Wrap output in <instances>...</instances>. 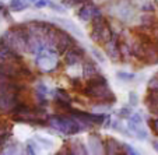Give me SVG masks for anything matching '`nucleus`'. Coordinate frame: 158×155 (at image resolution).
Masks as SVG:
<instances>
[{"instance_id":"nucleus-28","label":"nucleus","mask_w":158,"mask_h":155,"mask_svg":"<svg viewBox=\"0 0 158 155\" xmlns=\"http://www.w3.org/2000/svg\"><path fill=\"white\" fill-rule=\"evenodd\" d=\"M147 88H148L150 91H158V74L152 75V77L150 78L148 83H147Z\"/></svg>"},{"instance_id":"nucleus-11","label":"nucleus","mask_w":158,"mask_h":155,"mask_svg":"<svg viewBox=\"0 0 158 155\" xmlns=\"http://www.w3.org/2000/svg\"><path fill=\"white\" fill-rule=\"evenodd\" d=\"M21 53L15 52L9 45H6L2 39H0V62L6 63H21Z\"/></svg>"},{"instance_id":"nucleus-36","label":"nucleus","mask_w":158,"mask_h":155,"mask_svg":"<svg viewBox=\"0 0 158 155\" xmlns=\"http://www.w3.org/2000/svg\"><path fill=\"white\" fill-rule=\"evenodd\" d=\"M7 130H9V124L7 123H0V136H3L7 133Z\"/></svg>"},{"instance_id":"nucleus-41","label":"nucleus","mask_w":158,"mask_h":155,"mask_svg":"<svg viewBox=\"0 0 158 155\" xmlns=\"http://www.w3.org/2000/svg\"><path fill=\"white\" fill-rule=\"evenodd\" d=\"M157 46H158V34H157Z\"/></svg>"},{"instance_id":"nucleus-10","label":"nucleus","mask_w":158,"mask_h":155,"mask_svg":"<svg viewBox=\"0 0 158 155\" xmlns=\"http://www.w3.org/2000/svg\"><path fill=\"white\" fill-rule=\"evenodd\" d=\"M84 56H85V49H84L83 46L74 45V46H72L69 51L64 52V63L69 66V67L77 66Z\"/></svg>"},{"instance_id":"nucleus-29","label":"nucleus","mask_w":158,"mask_h":155,"mask_svg":"<svg viewBox=\"0 0 158 155\" xmlns=\"http://www.w3.org/2000/svg\"><path fill=\"white\" fill-rule=\"evenodd\" d=\"M91 53H93V56L95 57L94 60H98V62H101V63H105V62H106V57H105V55L102 53L99 49L93 48V49H91Z\"/></svg>"},{"instance_id":"nucleus-15","label":"nucleus","mask_w":158,"mask_h":155,"mask_svg":"<svg viewBox=\"0 0 158 155\" xmlns=\"http://www.w3.org/2000/svg\"><path fill=\"white\" fill-rule=\"evenodd\" d=\"M81 71H83V77L85 78V80H89V78H93V77H95V75L101 74V69L97 66V63L94 62V59L84 60Z\"/></svg>"},{"instance_id":"nucleus-17","label":"nucleus","mask_w":158,"mask_h":155,"mask_svg":"<svg viewBox=\"0 0 158 155\" xmlns=\"http://www.w3.org/2000/svg\"><path fill=\"white\" fill-rule=\"evenodd\" d=\"M104 152L108 155H118V154H123L122 149V144L114 137H109L106 140V143L104 144Z\"/></svg>"},{"instance_id":"nucleus-7","label":"nucleus","mask_w":158,"mask_h":155,"mask_svg":"<svg viewBox=\"0 0 158 155\" xmlns=\"http://www.w3.org/2000/svg\"><path fill=\"white\" fill-rule=\"evenodd\" d=\"M127 128L133 136H136V138L140 141L146 140L148 137V133L143 126V117L140 113H131L127 119Z\"/></svg>"},{"instance_id":"nucleus-31","label":"nucleus","mask_w":158,"mask_h":155,"mask_svg":"<svg viewBox=\"0 0 158 155\" xmlns=\"http://www.w3.org/2000/svg\"><path fill=\"white\" fill-rule=\"evenodd\" d=\"M122 149H123V154H129V155H136V154H139V152L130 145V144H126V143L122 144Z\"/></svg>"},{"instance_id":"nucleus-8","label":"nucleus","mask_w":158,"mask_h":155,"mask_svg":"<svg viewBox=\"0 0 158 155\" xmlns=\"http://www.w3.org/2000/svg\"><path fill=\"white\" fill-rule=\"evenodd\" d=\"M76 45V41L73 38V35L67 31H63L62 28H59L57 31V39H56V43H55V51L56 53H64L66 51H69L72 46Z\"/></svg>"},{"instance_id":"nucleus-5","label":"nucleus","mask_w":158,"mask_h":155,"mask_svg":"<svg viewBox=\"0 0 158 155\" xmlns=\"http://www.w3.org/2000/svg\"><path fill=\"white\" fill-rule=\"evenodd\" d=\"M89 22L93 24V30H91V34H89V38L93 39L95 43L104 45L105 42H108L112 38V34L114 32H112L109 24L106 22V20H105V17L102 14L97 15Z\"/></svg>"},{"instance_id":"nucleus-42","label":"nucleus","mask_w":158,"mask_h":155,"mask_svg":"<svg viewBox=\"0 0 158 155\" xmlns=\"http://www.w3.org/2000/svg\"><path fill=\"white\" fill-rule=\"evenodd\" d=\"M30 2H32V3H35V2H36V0H30Z\"/></svg>"},{"instance_id":"nucleus-20","label":"nucleus","mask_w":158,"mask_h":155,"mask_svg":"<svg viewBox=\"0 0 158 155\" xmlns=\"http://www.w3.org/2000/svg\"><path fill=\"white\" fill-rule=\"evenodd\" d=\"M55 22H56V24H59V25H63V27H66L67 30H70V32H72V34H74V35L80 36V38L83 36V32L78 30L77 25H76L73 21H70V20H63V18H57V20H55Z\"/></svg>"},{"instance_id":"nucleus-23","label":"nucleus","mask_w":158,"mask_h":155,"mask_svg":"<svg viewBox=\"0 0 158 155\" xmlns=\"http://www.w3.org/2000/svg\"><path fill=\"white\" fill-rule=\"evenodd\" d=\"M69 152L70 154H81V155L88 154V151L85 149V145L78 140H73L72 143H70V151Z\"/></svg>"},{"instance_id":"nucleus-39","label":"nucleus","mask_w":158,"mask_h":155,"mask_svg":"<svg viewBox=\"0 0 158 155\" xmlns=\"http://www.w3.org/2000/svg\"><path fill=\"white\" fill-rule=\"evenodd\" d=\"M152 148L158 152V141H152Z\"/></svg>"},{"instance_id":"nucleus-26","label":"nucleus","mask_w":158,"mask_h":155,"mask_svg":"<svg viewBox=\"0 0 158 155\" xmlns=\"http://www.w3.org/2000/svg\"><path fill=\"white\" fill-rule=\"evenodd\" d=\"M116 77L119 78L120 81H123V83H130V81L134 80V77H136V75H134L133 73H127V71H118L116 73Z\"/></svg>"},{"instance_id":"nucleus-14","label":"nucleus","mask_w":158,"mask_h":155,"mask_svg":"<svg viewBox=\"0 0 158 155\" xmlns=\"http://www.w3.org/2000/svg\"><path fill=\"white\" fill-rule=\"evenodd\" d=\"M0 75L10 78L21 77V66L20 63H6L0 62Z\"/></svg>"},{"instance_id":"nucleus-13","label":"nucleus","mask_w":158,"mask_h":155,"mask_svg":"<svg viewBox=\"0 0 158 155\" xmlns=\"http://www.w3.org/2000/svg\"><path fill=\"white\" fill-rule=\"evenodd\" d=\"M104 51H105V55H106L112 62H118V60L120 59L119 42H118L116 34H112V38L104 43Z\"/></svg>"},{"instance_id":"nucleus-21","label":"nucleus","mask_w":158,"mask_h":155,"mask_svg":"<svg viewBox=\"0 0 158 155\" xmlns=\"http://www.w3.org/2000/svg\"><path fill=\"white\" fill-rule=\"evenodd\" d=\"M9 7L14 13L24 11V10H27L30 7V0H10Z\"/></svg>"},{"instance_id":"nucleus-30","label":"nucleus","mask_w":158,"mask_h":155,"mask_svg":"<svg viewBox=\"0 0 158 155\" xmlns=\"http://www.w3.org/2000/svg\"><path fill=\"white\" fill-rule=\"evenodd\" d=\"M133 113L131 112V108H120L119 110H118V116L120 117V119H129V116Z\"/></svg>"},{"instance_id":"nucleus-18","label":"nucleus","mask_w":158,"mask_h":155,"mask_svg":"<svg viewBox=\"0 0 158 155\" xmlns=\"http://www.w3.org/2000/svg\"><path fill=\"white\" fill-rule=\"evenodd\" d=\"M146 106L150 113L158 116V91H150V94L146 96Z\"/></svg>"},{"instance_id":"nucleus-3","label":"nucleus","mask_w":158,"mask_h":155,"mask_svg":"<svg viewBox=\"0 0 158 155\" xmlns=\"http://www.w3.org/2000/svg\"><path fill=\"white\" fill-rule=\"evenodd\" d=\"M46 122H48V124L52 128L60 131L62 134H66V136L78 134V133H83V131H85L88 128L83 122H80V120L76 119L72 115L70 116H64V115L51 116Z\"/></svg>"},{"instance_id":"nucleus-27","label":"nucleus","mask_w":158,"mask_h":155,"mask_svg":"<svg viewBox=\"0 0 158 155\" xmlns=\"http://www.w3.org/2000/svg\"><path fill=\"white\" fill-rule=\"evenodd\" d=\"M34 140L36 141L38 144H41V145H44V147H46V148H53V141L52 140H45V137H42V136H39V134H35V137H34Z\"/></svg>"},{"instance_id":"nucleus-12","label":"nucleus","mask_w":158,"mask_h":155,"mask_svg":"<svg viewBox=\"0 0 158 155\" xmlns=\"http://www.w3.org/2000/svg\"><path fill=\"white\" fill-rule=\"evenodd\" d=\"M99 14H102L101 9L93 3H85L84 6H81L80 10L77 11V17L80 18L81 21H84V22H89L93 18H95L97 15H99Z\"/></svg>"},{"instance_id":"nucleus-35","label":"nucleus","mask_w":158,"mask_h":155,"mask_svg":"<svg viewBox=\"0 0 158 155\" xmlns=\"http://www.w3.org/2000/svg\"><path fill=\"white\" fill-rule=\"evenodd\" d=\"M49 3H51V0H36L35 2V9H44V7H48Z\"/></svg>"},{"instance_id":"nucleus-4","label":"nucleus","mask_w":158,"mask_h":155,"mask_svg":"<svg viewBox=\"0 0 158 155\" xmlns=\"http://www.w3.org/2000/svg\"><path fill=\"white\" fill-rule=\"evenodd\" d=\"M28 31L25 25H15L2 35V41L18 53H27Z\"/></svg>"},{"instance_id":"nucleus-16","label":"nucleus","mask_w":158,"mask_h":155,"mask_svg":"<svg viewBox=\"0 0 158 155\" xmlns=\"http://www.w3.org/2000/svg\"><path fill=\"white\" fill-rule=\"evenodd\" d=\"M87 143H88V149L91 154L94 155H99L104 154V143H102L101 137L98 134H91L88 138H87Z\"/></svg>"},{"instance_id":"nucleus-25","label":"nucleus","mask_w":158,"mask_h":155,"mask_svg":"<svg viewBox=\"0 0 158 155\" xmlns=\"http://www.w3.org/2000/svg\"><path fill=\"white\" fill-rule=\"evenodd\" d=\"M39 148H41V147L38 145V143H36L35 140H28L27 145H25V152H27V154H31V155L38 154Z\"/></svg>"},{"instance_id":"nucleus-22","label":"nucleus","mask_w":158,"mask_h":155,"mask_svg":"<svg viewBox=\"0 0 158 155\" xmlns=\"http://www.w3.org/2000/svg\"><path fill=\"white\" fill-rule=\"evenodd\" d=\"M53 98L56 102H60V104H72V96L69 95V92L62 88H57V90L53 91Z\"/></svg>"},{"instance_id":"nucleus-2","label":"nucleus","mask_w":158,"mask_h":155,"mask_svg":"<svg viewBox=\"0 0 158 155\" xmlns=\"http://www.w3.org/2000/svg\"><path fill=\"white\" fill-rule=\"evenodd\" d=\"M84 94L89 98H94L97 101L105 102V104H112L116 101L115 94L112 92V90L108 85V80L101 74L89 78L87 88L84 90Z\"/></svg>"},{"instance_id":"nucleus-6","label":"nucleus","mask_w":158,"mask_h":155,"mask_svg":"<svg viewBox=\"0 0 158 155\" xmlns=\"http://www.w3.org/2000/svg\"><path fill=\"white\" fill-rule=\"evenodd\" d=\"M36 66L45 73H51L57 67V53L53 49H44L36 57Z\"/></svg>"},{"instance_id":"nucleus-38","label":"nucleus","mask_w":158,"mask_h":155,"mask_svg":"<svg viewBox=\"0 0 158 155\" xmlns=\"http://www.w3.org/2000/svg\"><path fill=\"white\" fill-rule=\"evenodd\" d=\"M151 126H152V128H154V131L158 134V117H157L155 120H152V122H151Z\"/></svg>"},{"instance_id":"nucleus-9","label":"nucleus","mask_w":158,"mask_h":155,"mask_svg":"<svg viewBox=\"0 0 158 155\" xmlns=\"http://www.w3.org/2000/svg\"><path fill=\"white\" fill-rule=\"evenodd\" d=\"M141 60L147 64H157L158 63V46L151 41H143V56Z\"/></svg>"},{"instance_id":"nucleus-34","label":"nucleus","mask_w":158,"mask_h":155,"mask_svg":"<svg viewBox=\"0 0 158 155\" xmlns=\"http://www.w3.org/2000/svg\"><path fill=\"white\" fill-rule=\"evenodd\" d=\"M48 7H51V9L53 10V11L59 13V14H64V13H66V9H64V7H62V6H60V4L52 3V2H51V3H49V6H48Z\"/></svg>"},{"instance_id":"nucleus-32","label":"nucleus","mask_w":158,"mask_h":155,"mask_svg":"<svg viewBox=\"0 0 158 155\" xmlns=\"http://www.w3.org/2000/svg\"><path fill=\"white\" fill-rule=\"evenodd\" d=\"M64 4L67 6H76V4H85V3H91V0H62Z\"/></svg>"},{"instance_id":"nucleus-37","label":"nucleus","mask_w":158,"mask_h":155,"mask_svg":"<svg viewBox=\"0 0 158 155\" xmlns=\"http://www.w3.org/2000/svg\"><path fill=\"white\" fill-rule=\"evenodd\" d=\"M143 10H144V11L152 13V11H154V6H152L151 3H146V4H144V6H143Z\"/></svg>"},{"instance_id":"nucleus-1","label":"nucleus","mask_w":158,"mask_h":155,"mask_svg":"<svg viewBox=\"0 0 158 155\" xmlns=\"http://www.w3.org/2000/svg\"><path fill=\"white\" fill-rule=\"evenodd\" d=\"M23 90V84L17 78L0 75V110L10 113V110L18 104V94Z\"/></svg>"},{"instance_id":"nucleus-40","label":"nucleus","mask_w":158,"mask_h":155,"mask_svg":"<svg viewBox=\"0 0 158 155\" xmlns=\"http://www.w3.org/2000/svg\"><path fill=\"white\" fill-rule=\"evenodd\" d=\"M4 10V3H0V11H3Z\"/></svg>"},{"instance_id":"nucleus-24","label":"nucleus","mask_w":158,"mask_h":155,"mask_svg":"<svg viewBox=\"0 0 158 155\" xmlns=\"http://www.w3.org/2000/svg\"><path fill=\"white\" fill-rule=\"evenodd\" d=\"M141 21V27H146V28H150L154 25L155 22V17L151 14V13H147V14H143L140 18Z\"/></svg>"},{"instance_id":"nucleus-33","label":"nucleus","mask_w":158,"mask_h":155,"mask_svg":"<svg viewBox=\"0 0 158 155\" xmlns=\"http://www.w3.org/2000/svg\"><path fill=\"white\" fill-rule=\"evenodd\" d=\"M129 104H130V106H136V105L139 104V96L134 91L129 92Z\"/></svg>"},{"instance_id":"nucleus-19","label":"nucleus","mask_w":158,"mask_h":155,"mask_svg":"<svg viewBox=\"0 0 158 155\" xmlns=\"http://www.w3.org/2000/svg\"><path fill=\"white\" fill-rule=\"evenodd\" d=\"M46 96H48V88H46V85L42 83H38L35 85V98L39 102V105L44 106L45 102H46Z\"/></svg>"}]
</instances>
